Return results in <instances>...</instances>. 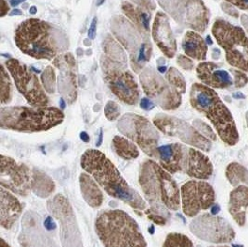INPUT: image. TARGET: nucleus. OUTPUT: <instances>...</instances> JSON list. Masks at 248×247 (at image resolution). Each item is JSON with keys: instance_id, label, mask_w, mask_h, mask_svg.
<instances>
[{"instance_id": "nucleus-18", "label": "nucleus", "mask_w": 248, "mask_h": 247, "mask_svg": "<svg viewBox=\"0 0 248 247\" xmlns=\"http://www.w3.org/2000/svg\"><path fill=\"white\" fill-rule=\"evenodd\" d=\"M0 183L1 187L12 193L26 196L32 191V172L25 164L1 155Z\"/></svg>"}, {"instance_id": "nucleus-43", "label": "nucleus", "mask_w": 248, "mask_h": 247, "mask_svg": "<svg viewBox=\"0 0 248 247\" xmlns=\"http://www.w3.org/2000/svg\"><path fill=\"white\" fill-rule=\"evenodd\" d=\"M222 7H223L224 12H227L229 15L233 16V17H235V18L239 17V13H238L236 10L233 8L232 5H230L229 3H225V4L222 5Z\"/></svg>"}, {"instance_id": "nucleus-27", "label": "nucleus", "mask_w": 248, "mask_h": 247, "mask_svg": "<svg viewBox=\"0 0 248 247\" xmlns=\"http://www.w3.org/2000/svg\"><path fill=\"white\" fill-rule=\"evenodd\" d=\"M122 11L128 20L144 33L150 32L151 11L140 5H133L129 2H124L122 5Z\"/></svg>"}, {"instance_id": "nucleus-58", "label": "nucleus", "mask_w": 248, "mask_h": 247, "mask_svg": "<svg viewBox=\"0 0 248 247\" xmlns=\"http://www.w3.org/2000/svg\"><path fill=\"white\" fill-rule=\"evenodd\" d=\"M228 247V246H220V247Z\"/></svg>"}, {"instance_id": "nucleus-42", "label": "nucleus", "mask_w": 248, "mask_h": 247, "mask_svg": "<svg viewBox=\"0 0 248 247\" xmlns=\"http://www.w3.org/2000/svg\"><path fill=\"white\" fill-rule=\"evenodd\" d=\"M140 107L141 109H143L144 111H151L155 107V104L154 101H151L148 98H143L140 101Z\"/></svg>"}, {"instance_id": "nucleus-7", "label": "nucleus", "mask_w": 248, "mask_h": 247, "mask_svg": "<svg viewBox=\"0 0 248 247\" xmlns=\"http://www.w3.org/2000/svg\"><path fill=\"white\" fill-rule=\"evenodd\" d=\"M64 120V113L55 107H2L0 125L3 129L19 132L49 130Z\"/></svg>"}, {"instance_id": "nucleus-4", "label": "nucleus", "mask_w": 248, "mask_h": 247, "mask_svg": "<svg viewBox=\"0 0 248 247\" xmlns=\"http://www.w3.org/2000/svg\"><path fill=\"white\" fill-rule=\"evenodd\" d=\"M103 51L102 71L110 90L120 101L134 105L139 100L140 90L134 76L127 69L124 49L114 39L107 37L103 42Z\"/></svg>"}, {"instance_id": "nucleus-24", "label": "nucleus", "mask_w": 248, "mask_h": 247, "mask_svg": "<svg viewBox=\"0 0 248 247\" xmlns=\"http://www.w3.org/2000/svg\"><path fill=\"white\" fill-rule=\"evenodd\" d=\"M0 224L7 230L12 229L23 212V205L15 195L3 187L0 189Z\"/></svg>"}, {"instance_id": "nucleus-46", "label": "nucleus", "mask_w": 248, "mask_h": 247, "mask_svg": "<svg viewBox=\"0 0 248 247\" xmlns=\"http://www.w3.org/2000/svg\"><path fill=\"white\" fill-rule=\"evenodd\" d=\"M80 139H81V140L84 141L85 143H88V142H90V140H91L90 136H89V134H88L86 131H82V132L80 133Z\"/></svg>"}, {"instance_id": "nucleus-26", "label": "nucleus", "mask_w": 248, "mask_h": 247, "mask_svg": "<svg viewBox=\"0 0 248 247\" xmlns=\"http://www.w3.org/2000/svg\"><path fill=\"white\" fill-rule=\"evenodd\" d=\"M79 184L82 196L86 202L92 208H100L104 197L97 181L90 174L82 173L79 177Z\"/></svg>"}, {"instance_id": "nucleus-57", "label": "nucleus", "mask_w": 248, "mask_h": 247, "mask_svg": "<svg viewBox=\"0 0 248 247\" xmlns=\"http://www.w3.org/2000/svg\"><path fill=\"white\" fill-rule=\"evenodd\" d=\"M247 122H248V112L247 113Z\"/></svg>"}, {"instance_id": "nucleus-15", "label": "nucleus", "mask_w": 248, "mask_h": 247, "mask_svg": "<svg viewBox=\"0 0 248 247\" xmlns=\"http://www.w3.org/2000/svg\"><path fill=\"white\" fill-rule=\"evenodd\" d=\"M190 230L197 238L212 244H228L235 238V232L231 224L221 216L203 214L195 217Z\"/></svg>"}, {"instance_id": "nucleus-52", "label": "nucleus", "mask_w": 248, "mask_h": 247, "mask_svg": "<svg viewBox=\"0 0 248 247\" xmlns=\"http://www.w3.org/2000/svg\"><path fill=\"white\" fill-rule=\"evenodd\" d=\"M29 12H30V14H36V12H37V9H36V7H34V6H32L31 8H30V10H29Z\"/></svg>"}, {"instance_id": "nucleus-41", "label": "nucleus", "mask_w": 248, "mask_h": 247, "mask_svg": "<svg viewBox=\"0 0 248 247\" xmlns=\"http://www.w3.org/2000/svg\"><path fill=\"white\" fill-rule=\"evenodd\" d=\"M97 25H98V19L97 17H94L90 24V28L88 31V36L90 39H94L97 34Z\"/></svg>"}, {"instance_id": "nucleus-20", "label": "nucleus", "mask_w": 248, "mask_h": 247, "mask_svg": "<svg viewBox=\"0 0 248 247\" xmlns=\"http://www.w3.org/2000/svg\"><path fill=\"white\" fill-rule=\"evenodd\" d=\"M22 232L19 235L21 247H57L53 239L46 233L40 226V216L28 211L24 214Z\"/></svg>"}, {"instance_id": "nucleus-14", "label": "nucleus", "mask_w": 248, "mask_h": 247, "mask_svg": "<svg viewBox=\"0 0 248 247\" xmlns=\"http://www.w3.org/2000/svg\"><path fill=\"white\" fill-rule=\"evenodd\" d=\"M140 82L148 97L155 100L167 111L175 110L181 104V94L155 70L146 68L140 74Z\"/></svg>"}, {"instance_id": "nucleus-23", "label": "nucleus", "mask_w": 248, "mask_h": 247, "mask_svg": "<svg viewBox=\"0 0 248 247\" xmlns=\"http://www.w3.org/2000/svg\"><path fill=\"white\" fill-rule=\"evenodd\" d=\"M184 173L196 180H208L213 174V165L202 152L189 148Z\"/></svg>"}, {"instance_id": "nucleus-29", "label": "nucleus", "mask_w": 248, "mask_h": 247, "mask_svg": "<svg viewBox=\"0 0 248 247\" xmlns=\"http://www.w3.org/2000/svg\"><path fill=\"white\" fill-rule=\"evenodd\" d=\"M31 188L36 196L47 198L55 191V183L43 171L34 169L32 172Z\"/></svg>"}, {"instance_id": "nucleus-48", "label": "nucleus", "mask_w": 248, "mask_h": 247, "mask_svg": "<svg viewBox=\"0 0 248 247\" xmlns=\"http://www.w3.org/2000/svg\"><path fill=\"white\" fill-rule=\"evenodd\" d=\"M241 23L243 24V26L246 28V30L248 33V16H247L246 14H243L241 16Z\"/></svg>"}, {"instance_id": "nucleus-37", "label": "nucleus", "mask_w": 248, "mask_h": 247, "mask_svg": "<svg viewBox=\"0 0 248 247\" xmlns=\"http://www.w3.org/2000/svg\"><path fill=\"white\" fill-rule=\"evenodd\" d=\"M42 79H43V84L46 90H47L49 93H52L54 91V84H55L53 69L51 67L46 68V71L43 72Z\"/></svg>"}, {"instance_id": "nucleus-32", "label": "nucleus", "mask_w": 248, "mask_h": 247, "mask_svg": "<svg viewBox=\"0 0 248 247\" xmlns=\"http://www.w3.org/2000/svg\"><path fill=\"white\" fill-rule=\"evenodd\" d=\"M163 247H194V246L188 236L173 232L167 236Z\"/></svg>"}, {"instance_id": "nucleus-19", "label": "nucleus", "mask_w": 248, "mask_h": 247, "mask_svg": "<svg viewBox=\"0 0 248 247\" xmlns=\"http://www.w3.org/2000/svg\"><path fill=\"white\" fill-rule=\"evenodd\" d=\"M197 77L203 85L213 89H240L248 82V76L237 70H226L213 62H202L197 68Z\"/></svg>"}, {"instance_id": "nucleus-12", "label": "nucleus", "mask_w": 248, "mask_h": 247, "mask_svg": "<svg viewBox=\"0 0 248 247\" xmlns=\"http://www.w3.org/2000/svg\"><path fill=\"white\" fill-rule=\"evenodd\" d=\"M6 67L15 82L17 90L32 107H46L48 98L37 76L16 59L6 62Z\"/></svg>"}, {"instance_id": "nucleus-33", "label": "nucleus", "mask_w": 248, "mask_h": 247, "mask_svg": "<svg viewBox=\"0 0 248 247\" xmlns=\"http://www.w3.org/2000/svg\"><path fill=\"white\" fill-rule=\"evenodd\" d=\"M12 83L4 65H1V103L7 104L12 101Z\"/></svg>"}, {"instance_id": "nucleus-31", "label": "nucleus", "mask_w": 248, "mask_h": 247, "mask_svg": "<svg viewBox=\"0 0 248 247\" xmlns=\"http://www.w3.org/2000/svg\"><path fill=\"white\" fill-rule=\"evenodd\" d=\"M225 175L227 180L234 188L240 185L248 186V169L238 163H231L226 168Z\"/></svg>"}, {"instance_id": "nucleus-53", "label": "nucleus", "mask_w": 248, "mask_h": 247, "mask_svg": "<svg viewBox=\"0 0 248 247\" xmlns=\"http://www.w3.org/2000/svg\"><path fill=\"white\" fill-rule=\"evenodd\" d=\"M1 247H11V246L4 239H1Z\"/></svg>"}, {"instance_id": "nucleus-28", "label": "nucleus", "mask_w": 248, "mask_h": 247, "mask_svg": "<svg viewBox=\"0 0 248 247\" xmlns=\"http://www.w3.org/2000/svg\"><path fill=\"white\" fill-rule=\"evenodd\" d=\"M182 48L187 56L203 61L206 59L207 45L203 37L194 31H188L182 41Z\"/></svg>"}, {"instance_id": "nucleus-13", "label": "nucleus", "mask_w": 248, "mask_h": 247, "mask_svg": "<svg viewBox=\"0 0 248 247\" xmlns=\"http://www.w3.org/2000/svg\"><path fill=\"white\" fill-rule=\"evenodd\" d=\"M47 208L60 224L62 247H84L76 216L67 198L62 194L55 195L47 202Z\"/></svg>"}, {"instance_id": "nucleus-2", "label": "nucleus", "mask_w": 248, "mask_h": 247, "mask_svg": "<svg viewBox=\"0 0 248 247\" xmlns=\"http://www.w3.org/2000/svg\"><path fill=\"white\" fill-rule=\"evenodd\" d=\"M139 182L151 209L165 217L181 207V191L170 173L156 162L146 160L140 167Z\"/></svg>"}, {"instance_id": "nucleus-25", "label": "nucleus", "mask_w": 248, "mask_h": 247, "mask_svg": "<svg viewBox=\"0 0 248 247\" xmlns=\"http://www.w3.org/2000/svg\"><path fill=\"white\" fill-rule=\"evenodd\" d=\"M248 208V186L240 185L230 194L229 212L237 224L244 226Z\"/></svg>"}, {"instance_id": "nucleus-21", "label": "nucleus", "mask_w": 248, "mask_h": 247, "mask_svg": "<svg viewBox=\"0 0 248 247\" xmlns=\"http://www.w3.org/2000/svg\"><path fill=\"white\" fill-rule=\"evenodd\" d=\"M152 34L158 47L166 56L168 58L175 56L177 42L171 30L169 17L165 12H157L153 24Z\"/></svg>"}, {"instance_id": "nucleus-8", "label": "nucleus", "mask_w": 248, "mask_h": 247, "mask_svg": "<svg viewBox=\"0 0 248 247\" xmlns=\"http://www.w3.org/2000/svg\"><path fill=\"white\" fill-rule=\"evenodd\" d=\"M212 34L226 53L228 63L248 72V37L245 31L223 20H217L212 26Z\"/></svg>"}, {"instance_id": "nucleus-30", "label": "nucleus", "mask_w": 248, "mask_h": 247, "mask_svg": "<svg viewBox=\"0 0 248 247\" xmlns=\"http://www.w3.org/2000/svg\"><path fill=\"white\" fill-rule=\"evenodd\" d=\"M113 148L116 154L124 160H133L140 155L135 143L121 136H115L113 138Z\"/></svg>"}, {"instance_id": "nucleus-45", "label": "nucleus", "mask_w": 248, "mask_h": 247, "mask_svg": "<svg viewBox=\"0 0 248 247\" xmlns=\"http://www.w3.org/2000/svg\"><path fill=\"white\" fill-rule=\"evenodd\" d=\"M220 212V206L217 203H214L211 207H210V214L213 216H217V214Z\"/></svg>"}, {"instance_id": "nucleus-56", "label": "nucleus", "mask_w": 248, "mask_h": 247, "mask_svg": "<svg viewBox=\"0 0 248 247\" xmlns=\"http://www.w3.org/2000/svg\"><path fill=\"white\" fill-rule=\"evenodd\" d=\"M232 247H244V246H239V245H232Z\"/></svg>"}, {"instance_id": "nucleus-55", "label": "nucleus", "mask_w": 248, "mask_h": 247, "mask_svg": "<svg viewBox=\"0 0 248 247\" xmlns=\"http://www.w3.org/2000/svg\"><path fill=\"white\" fill-rule=\"evenodd\" d=\"M61 106H62V110L65 108V101H64L63 99H61Z\"/></svg>"}, {"instance_id": "nucleus-22", "label": "nucleus", "mask_w": 248, "mask_h": 247, "mask_svg": "<svg viewBox=\"0 0 248 247\" xmlns=\"http://www.w3.org/2000/svg\"><path fill=\"white\" fill-rule=\"evenodd\" d=\"M188 149L180 143H171L158 147L160 166L170 174L184 172Z\"/></svg>"}, {"instance_id": "nucleus-9", "label": "nucleus", "mask_w": 248, "mask_h": 247, "mask_svg": "<svg viewBox=\"0 0 248 247\" xmlns=\"http://www.w3.org/2000/svg\"><path fill=\"white\" fill-rule=\"evenodd\" d=\"M113 28L116 37L129 52L132 68L139 73L144 68L152 55L153 47L148 34L121 17L114 21Z\"/></svg>"}, {"instance_id": "nucleus-5", "label": "nucleus", "mask_w": 248, "mask_h": 247, "mask_svg": "<svg viewBox=\"0 0 248 247\" xmlns=\"http://www.w3.org/2000/svg\"><path fill=\"white\" fill-rule=\"evenodd\" d=\"M95 231L104 247H147L137 221L121 209H107L99 213Z\"/></svg>"}, {"instance_id": "nucleus-11", "label": "nucleus", "mask_w": 248, "mask_h": 247, "mask_svg": "<svg viewBox=\"0 0 248 247\" xmlns=\"http://www.w3.org/2000/svg\"><path fill=\"white\" fill-rule=\"evenodd\" d=\"M178 23L203 33L209 23V12L202 0H157Z\"/></svg>"}, {"instance_id": "nucleus-54", "label": "nucleus", "mask_w": 248, "mask_h": 247, "mask_svg": "<svg viewBox=\"0 0 248 247\" xmlns=\"http://www.w3.org/2000/svg\"><path fill=\"white\" fill-rule=\"evenodd\" d=\"M148 231H149V232H150L151 234H154V232H155V227H154V226H151V227L148 229Z\"/></svg>"}, {"instance_id": "nucleus-34", "label": "nucleus", "mask_w": 248, "mask_h": 247, "mask_svg": "<svg viewBox=\"0 0 248 247\" xmlns=\"http://www.w3.org/2000/svg\"><path fill=\"white\" fill-rule=\"evenodd\" d=\"M167 80L171 86H173L177 90H179L181 94H183L186 90V83L181 73L176 68H170L167 74Z\"/></svg>"}, {"instance_id": "nucleus-35", "label": "nucleus", "mask_w": 248, "mask_h": 247, "mask_svg": "<svg viewBox=\"0 0 248 247\" xmlns=\"http://www.w3.org/2000/svg\"><path fill=\"white\" fill-rule=\"evenodd\" d=\"M193 126L195 127V129L197 131H199L202 135L204 136L205 138H207L210 140L215 141L217 139V136L215 134L214 131L212 130V128L201 120H195L193 122Z\"/></svg>"}, {"instance_id": "nucleus-17", "label": "nucleus", "mask_w": 248, "mask_h": 247, "mask_svg": "<svg viewBox=\"0 0 248 247\" xmlns=\"http://www.w3.org/2000/svg\"><path fill=\"white\" fill-rule=\"evenodd\" d=\"M154 124L164 134L178 137L184 143L204 152L211 150V140L197 131L194 126L182 120L170 116H157L154 119Z\"/></svg>"}, {"instance_id": "nucleus-36", "label": "nucleus", "mask_w": 248, "mask_h": 247, "mask_svg": "<svg viewBox=\"0 0 248 247\" xmlns=\"http://www.w3.org/2000/svg\"><path fill=\"white\" fill-rule=\"evenodd\" d=\"M104 113L108 120L115 121L120 115L119 106L114 101H108L104 108Z\"/></svg>"}, {"instance_id": "nucleus-1", "label": "nucleus", "mask_w": 248, "mask_h": 247, "mask_svg": "<svg viewBox=\"0 0 248 247\" xmlns=\"http://www.w3.org/2000/svg\"><path fill=\"white\" fill-rule=\"evenodd\" d=\"M81 167L110 196L121 200L136 211L146 210V202L122 177L113 162L99 150H87L81 157Z\"/></svg>"}, {"instance_id": "nucleus-50", "label": "nucleus", "mask_w": 248, "mask_h": 247, "mask_svg": "<svg viewBox=\"0 0 248 247\" xmlns=\"http://www.w3.org/2000/svg\"><path fill=\"white\" fill-rule=\"evenodd\" d=\"M23 13L21 10H18V9H15L13 10L11 13H10V16H20V15H23Z\"/></svg>"}, {"instance_id": "nucleus-16", "label": "nucleus", "mask_w": 248, "mask_h": 247, "mask_svg": "<svg viewBox=\"0 0 248 247\" xmlns=\"http://www.w3.org/2000/svg\"><path fill=\"white\" fill-rule=\"evenodd\" d=\"M182 211L187 216L194 217L215 203L216 195L212 186L203 180H191L181 189Z\"/></svg>"}, {"instance_id": "nucleus-51", "label": "nucleus", "mask_w": 248, "mask_h": 247, "mask_svg": "<svg viewBox=\"0 0 248 247\" xmlns=\"http://www.w3.org/2000/svg\"><path fill=\"white\" fill-rule=\"evenodd\" d=\"M102 137H103V133H102V129H101V131H100V136H99V140H98V142L96 143V145L98 147L102 145Z\"/></svg>"}, {"instance_id": "nucleus-6", "label": "nucleus", "mask_w": 248, "mask_h": 247, "mask_svg": "<svg viewBox=\"0 0 248 247\" xmlns=\"http://www.w3.org/2000/svg\"><path fill=\"white\" fill-rule=\"evenodd\" d=\"M192 107L214 125L219 138L229 146L239 142V133L232 114L213 89L200 83L193 84L190 93Z\"/></svg>"}, {"instance_id": "nucleus-39", "label": "nucleus", "mask_w": 248, "mask_h": 247, "mask_svg": "<svg viewBox=\"0 0 248 247\" xmlns=\"http://www.w3.org/2000/svg\"><path fill=\"white\" fill-rule=\"evenodd\" d=\"M178 63L183 69H185V70H192V68H193V63H192V60L187 58V57L182 56V55L179 57Z\"/></svg>"}, {"instance_id": "nucleus-47", "label": "nucleus", "mask_w": 248, "mask_h": 247, "mask_svg": "<svg viewBox=\"0 0 248 247\" xmlns=\"http://www.w3.org/2000/svg\"><path fill=\"white\" fill-rule=\"evenodd\" d=\"M9 12V7L8 4L6 3L5 0H2V10H1V16L4 17Z\"/></svg>"}, {"instance_id": "nucleus-40", "label": "nucleus", "mask_w": 248, "mask_h": 247, "mask_svg": "<svg viewBox=\"0 0 248 247\" xmlns=\"http://www.w3.org/2000/svg\"><path fill=\"white\" fill-rule=\"evenodd\" d=\"M227 3L232 4V6H235L237 8L248 11V0H224Z\"/></svg>"}, {"instance_id": "nucleus-38", "label": "nucleus", "mask_w": 248, "mask_h": 247, "mask_svg": "<svg viewBox=\"0 0 248 247\" xmlns=\"http://www.w3.org/2000/svg\"><path fill=\"white\" fill-rule=\"evenodd\" d=\"M145 214L148 216V218H150L154 223L160 225V226H164L167 223V219L165 218V216L159 215V214L154 212L152 209L150 210H145Z\"/></svg>"}, {"instance_id": "nucleus-10", "label": "nucleus", "mask_w": 248, "mask_h": 247, "mask_svg": "<svg viewBox=\"0 0 248 247\" xmlns=\"http://www.w3.org/2000/svg\"><path fill=\"white\" fill-rule=\"evenodd\" d=\"M118 130L137 143L147 155L158 158V142L160 135L156 126L143 116L128 113L124 115L117 124Z\"/></svg>"}, {"instance_id": "nucleus-49", "label": "nucleus", "mask_w": 248, "mask_h": 247, "mask_svg": "<svg viewBox=\"0 0 248 247\" xmlns=\"http://www.w3.org/2000/svg\"><path fill=\"white\" fill-rule=\"evenodd\" d=\"M24 1H25V0H9L10 5H11L12 7H13V8H15V7H17L18 5L22 4Z\"/></svg>"}, {"instance_id": "nucleus-44", "label": "nucleus", "mask_w": 248, "mask_h": 247, "mask_svg": "<svg viewBox=\"0 0 248 247\" xmlns=\"http://www.w3.org/2000/svg\"><path fill=\"white\" fill-rule=\"evenodd\" d=\"M44 227L46 231H52L56 229V223L51 216H47L44 221Z\"/></svg>"}, {"instance_id": "nucleus-3", "label": "nucleus", "mask_w": 248, "mask_h": 247, "mask_svg": "<svg viewBox=\"0 0 248 247\" xmlns=\"http://www.w3.org/2000/svg\"><path fill=\"white\" fill-rule=\"evenodd\" d=\"M14 40L24 54L37 60H52L67 47L65 36L51 24L38 19H29L21 23Z\"/></svg>"}]
</instances>
